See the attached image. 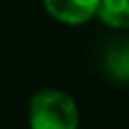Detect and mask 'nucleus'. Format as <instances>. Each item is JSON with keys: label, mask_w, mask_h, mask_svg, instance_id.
<instances>
[{"label": "nucleus", "mask_w": 129, "mask_h": 129, "mask_svg": "<svg viewBox=\"0 0 129 129\" xmlns=\"http://www.w3.org/2000/svg\"><path fill=\"white\" fill-rule=\"evenodd\" d=\"M29 125L34 129H75L79 125V109L70 95L45 88L29 102Z\"/></svg>", "instance_id": "nucleus-1"}, {"label": "nucleus", "mask_w": 129, "mask_h": 129, "mask_svg": "<svg viewBox=\"0 0 129 129\" xmlns=\"http://www.w3.org/2000/svg\"><path fill=\"white\" fill-rule=\"evenodd\" d=\"M52 18L66 25H82L95 16L100 0H43Z\"/></svg>", "instance_id": "nucleus-2"}, {"label": "nucleus", "mask_w": 129, "mask_h": 129, "mask_svg": "<svg viewBox=\"0 0 129 129\" xmlns=\"http://www.w3.org/2000/svg\"><path fill=\"white\" fill-rule=\"evenodd\" d=\"M102 63L109 77L118 82H129V39H116L107 45Z\"/></svg>", "instance_id": "nucleus-3"}, {"label": "nucleus", "mask_w": 129, "mask_h": 129, "mask_svg": "<svg viewBox=\"0 0 129 129\" xmlns=\"http://www.w3.org/2000/svg\"><path fill=\"white\" fill-rule=\"evenodd\" d=\"M95 16L116 29H127L129 27V0H100Z\"/></svg>", "instance_id": "nucleus-4"}]
</instances>
